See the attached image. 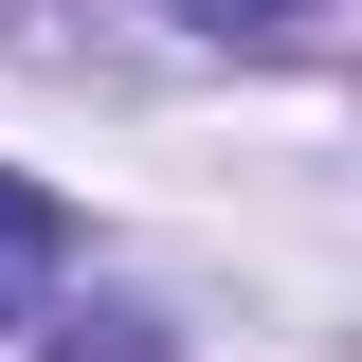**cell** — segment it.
<instances>
[{
  "label": "cell",
  "mask_w": 362,
  "mask_h": 362,
  "mask_svg": "<svg viewBox=\"0 0 362 362\" xmlns=\"http://www.w3.org/2000/svg\"><path fill=\"white\" fill-rule=\"evenodd\" d=\"M54 254H73V218H54V199H37L18 163H0V326H18V308L54 290Z\"/></svg>",
  "instance_id": "cell-1"
}]
</instances>
